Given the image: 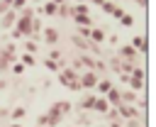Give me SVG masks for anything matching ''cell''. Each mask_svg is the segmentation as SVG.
<instances>
[{"instance_id": "21", "label": "cell", "mask_w": 156, "mask_h": 127, "mask_svg": "<svg viewBox=\"0 0 156 127\" xmlns=\"http://www.w3.org/2000/svg\"><path fill=\"white\" fill-rule=\"evenodd\" d=\"M119 24H122V27H132V24H134V17H132V15H127V12H124V15H122V17H119Z\"/></svg>"}, {"instance_id": "7", "label": "cell", "mask_w": 156, "mask_h": 127, "mask_svg": "<svg viewBox=\"0 0 156 127\" xmlns=\"http://www.w3.org/2000/svg\"><path fill=\"white\" fill-rule=\"evenodd\" d=\"M136 54H139V51H136L134 46H129V44L119 49V59H122V61H132V64H136Z\"/></svg>"}, {"instance_id": "26", "label": "cell", "mask_w": 156, "mask_h": 127, "mask_svg": "<svg viewBox=\"0 0 156 127\" xmlns=\"http://www.w3.org/2000/svg\"><path fill=\"white\" fill-rule=\"evenodd\" d=\"M44 66H46L49 71H54V73H58V71H61V68H58V64H56V61H49V59L44 61Z\"/></svg>"}, {"instance_id": "4", "label": "cell", "mask_w": 156, "mask_h": 127, "mask_svg": "<svg viewBox=\"0 0 156 127\" xmlns=\"http://www.w3.org/2000/svg\"><path fill=\"white\" fill-rule=\"evenodd\" d=\"M117 115L119 117H124V120H132V117H139V115H144L136 105H117Z\"/></svg>"}, {"instance_id": "25", "label": "cell", "mask_w": 156, "mask_h": 127, "mask_svg": "<svg viewBox=\"0 0 156 127\" xmlns=\"http://www.w3.org/2000/svg\"><path fill=\"white\" fill-rule=\"evenodd\" d=\"M10 68H12V73H17V76H22V73H24V71H27V68H24V66H22V64H20V61H15V64H12V66H10Z\"/></svg>"}, {"instance_id": "12", "label": "cell", "mask_w": 156, "mask_h": 127, "mask_svg": "<svg viewBox=\"0 0 156 127\" xmlns=\"http://www.w3.org/2000/svg\"><path fill=\"white\" fill-rule=\"evenodd\" d=\"M95 93H85L80 100H78V107H83V110H88V112H93V103H95Z\"/></svg>"}, {"instance_id": "34", "label": "cell", "mask_w": 156, "mask_h": 127, "mask_svg": "<svg viewBox=\"0 0 156 127\" xmlns=\"http://www.w3.org/2000/svg\"><path fill=\"white\" fill-rule=\"evenodd\" d=\"M76 2H80V5H88V0H76Z\"/></svg>"}, {"instance_id": "18", "label": "cell", "mask_w": 156, "mask_h": 127, "mask_svg": "<svg viewBox=\"0 0 156 127\" xmlns=\"http://www.w3.org/2000/svg\"><path fill=\"white\" fill-rule=\"evenodd\" d=\"M56 15H58V17H68V15H71V5H66V2L56 5Z\"/></svg>"}, {"instance_id": "9", "label": "cell", "mask_w": 156, "mask_h": 127, "mask_svg": "<svg viewBox=\"0 0 156 127\" xmlns=\"http://www.w3.org/2000/svg\"><path fill=\"white\" fill-rule=\"evenodd\" d=\"M15 20H17V12H15V10H7V12L0 17V27H2V29H10V27H15Z\"/></svg>"}, {"instance_id": "13", "label": "cell", "mask_w": 156, "mask_h": 127, "mask_svg": "<svg viewBox=\"0 0 156 127\" xmlns=\"http://www.w3.org/2000/svg\"><path fill=\"white\" fill-rule=\"evenodd\" d=\"M107 110H110L107 100H105L102 95H98V98H95V103H93V112H98V115H107Z\"/></svg>"}, {"instance_id": "10", "label": "cell", "mask_w": 156, "mask_h": 127, "mask_svg": "<svg viewBox=\"0 0 156 127\" xmlns=\"http://www.w3.org/2000/svg\"><path fill=\"white\" fill-rule=\"evenodd\" d=\"M129 46H134L139 54H146V49H149V46H146V37H144V34H134V39H132V44H129Z\"/></svg>"}, {"instance_id": "23", "label": "cell", "mask_w": 156, "mask_h": 127, "mask_svg": "<svg viewBox=\"0 0 156 127\" xmlns=\"http://www.w3.org/2000/svg\"><path fill=\"white\" fill-rule=\"evenodd\" d=\"M46 125H49V117H46V112L37 115V125H34V127H46Z\"/></svg>"}, {"instance_id": "32", "label": "cell", "mask_w": 156, "mask_h": 127, "mask_svg": "<svg viewBox=\"0 0 156 127\" xmlns=\"http://www.w3.org/2000/svg\"><path fill=\"white\" fill-rule=\"evenodd\" d=\"M2 88H7V83H5L2 78H0V90H2Z\"/></svg>"}, {"instance_id": "1", "label": "cell", "mask_w": 156, "mask_h": 127, "mask_svg": "<svg viewBox=\"0 0 156 127\" xmlns=\"http://www.w3.org/2000/svg\"><path fill=\"white\" fill-rule=\"evenodd\" d=\"M144 78H146V68H141V66H134L132 68V73H129V85H132V93H141L144 90Z\"/></svg>"}, {"instance_id": "19", "label": "cell", "mask_w": 156, "mask_h": 127, "mask_svg": "<svg viewBox=\"0 0 156 127\" xmlns=\"http://www.w3.org/2000/svg\"><path fill=\"white\" fill-rule=\"evenodd\" d=\"M56 107L61 110V115H66V112H71V110H73V105H71L68 100H58V103H56Z\"/></svg>"}, {"instance_id": "5", "label": "cell", "mask_w": 156, "mask_h": 127, "mask_svg": "<svg viewBox=\"0 0 156 127\" xmlns=\"http://www.w3.org/2000/svg\"><path fill=\"white\" fill-rule=\"evenodd\" d=\"M41 39H44L46 44L56 46V44H58V29H56V27H44V29H41Z\"/></svg>"}, {"instance_id": "22", "label": "cell", "mask_w": 156, "mask_h": 127, "mask_svg": "<svg viewBox=\"0 0 156 127\" xmlns=\"http://www.w3.org/2000/svg\"><path fill=\"white\" fill-rule=\"evenodd\" d=\"M24 49H27V54H37V51H39V44H37V42H32V39H29V42H27V44H24Z\"/></svg>"}, {"instance_id": "15", "label": "cell", "mask_w": 156, "mask_h": 127, "mask_svg": "<svg viewBox=\"0 0 156 127\" xmlns=\"http://www.w3.org/2000/svg\"><path fill=\"white\" fill-rule=\"evenodd\" d=\"M110 88H112V81H110V78H98V83H95L93 90H95V95H98V93H107Z\"/></svg>"}, {"instance_id": "16", "label": "cell", "mask_w": 156, "mask_h": 127, "mask_svg": "<svg viewBox=\"0 0 156 127\" xmlns=\"http://www.w3.org/2000/svg\"><path fill=\"white\" fill-rule=\"evenodd\" d=\"M17 61H20V64H22V66L27 68V66H34V64H37V56H34V54H27V51H24V54H20V59H17Z\"/></svg>"}, {"instance_id": "14", "label": "cell", "mask_w": 156, "mask_h": 127, "mask_svg": "<svg viewBox=\"0 0 156 127\" xmlns=\"http://www.w3.org/2000/svg\"><path fill=\"white\" fill-rule=\"evenodd\" d=\"M7 115H10V120H12V122H22V120H24V115H27V107H24V105H17V107H12Z\"/></svg>"}, {"instance_id": "35", "label": "cell", "mask_w": 156, "mask_h": 127, "mask_svg": "<svg viewBox=\"0 0 156 127\" xmlns=\"http://www.w3.org/2000/svg\"><path fill=\"white\" fill-rule=\"evenodd\" d=\"M46 127H49V125H46Z\"/></svg>"}, {"instance_id": "24", "label": "cell", "mask_w": 156, "mask_h": 127, "mask_svg": "<svg viewBox=\"0 0 156 127\" xmlns=\"http://www.w3.org/2000/svg\"><path fill=\"white\" fill-rule=\"evenodd\" d=\"M49 61H56V64H58V61H61V51H58V49H56V46H54V49H51V51H49Z\"/></svg>"}, {"instance_id": "8", "label": "cell", "mask_w": 156, "mask_h": 127, "mask_svg": "<svg viewBox=\"0 0 156 127\" xmlns=\"http://www.w3.org/2000/svg\"><path fill=\"white\" fill-rule=\"evenodd\" d=\"M46 117H49V127H56L61 120H63V115H61V110L56 107V103L49 107V112H46Z\"/></svg>"}, {"instance_id": "3", "label": "cell", "mask_w": 156, "mask_h": 127, "mask_svg": "<svg viewBox=\"0 0 156 127\" xmlns=\"http://www.w3.org/2000/svg\"><path fill=\"white\" fill-rule=\"evenodd\" d=\"M73 81H78V73H76L71 66H66V68H61V71H58V83H61V85H66V88H68Z\"/></svg>"}, {"instance_id": "33", "label": "cell", "mask_w": 156, "mask_h": 127, "mask_svg": "<svg viewBox=\"0 0 156 127\" xmlns=\"http://www.w3.org/2000/svg\"><path fill=\"white\" fill-rule=\"evenodd\" d=\"M10 127H24V125H22V122H12Z\"/></svg>"}, {"instance_id": "29", "label": "cell", "mask_w": 156, "mask_h": 127, "mask_svg": "<svg viewBox=\"0 0 156 127\" xmlns=\"http://www.w3.org/2000/svg\"><path fill=\"white\" fill-rule=\"evenodd\" d=\"M122 15H124V10H122V7H115V12H112V17H115V20H119Z\"/></svg>"}, {"instance_id": "28", "label": "cell", "mask_w": 156, "mask_h": 127, "mask_svg": "<svg viewBox=\"0 0 156 127\" xmlns=\"http://www.w3.org/2000/svg\"><path fill=\"white\" fill-rule=\"evenodd\" d=\"M110 68H112V71H119V56H115V59L110 61Z\"/></svg>"}, {"instance_id": "2", "label": "cell", "mask_w": 156, "mask_h": 127, "mask_svg": "<svg viewBox=\"0 0 156 127\" xmlns=\"http://www.w3.org/2000/svg\"><path fill=\"white\" fill-rule=\"evenodd\" d=\"M78 83H80V90H83V88H85V90H93L95 83H98V73H95V71H80V73H78Z\"/></svg>"}, {"instance_id": "27", "label": "cell", "mask_w": 156, "mask_h": 127, "mask_svg": "<svg viewBox=\"0 0 156 127\" xmlns=\"http://www.w3.org/2000/svg\"><path fill=\"white\" fill-rule=\"evenodd\" d=\"M78 37L88 39V37H90V27H78Z\"/></svg>"}, {"instance_id": "6", "label": "cell", "mask_w": 156, "mask_h": 127, "mask_svg": "<svg viewBox=\"0 0 156 127\" xmlns=\"http://www.w3.org/2000/svg\"><path fill=\"white\" fill-rule=\"evenodd\" d=\"M88 39L98 46V44H102V42L107 39V34H105V29H102V27H90V37H88Z\"/></svg>"}, {"instance_id": "17", "label": "cell", "mask_w": 156, "mask_h": 127, "mask_svg": "<svg viewBox=\"0 0 156 127\" xmlns=\"http://www.w3.org/2000/svg\"><path fill=\"white\" fill-rule=\"evenodd\" d=\"M90 12V7L88 5H80V2H76V7H71V15L76 17V15H88Z\"/></svg>"}, {"instance_id": "31", "label": "cell", "mask_w": 156, "mask_h": 127, "mask_svg": "<svg viewBox=\"0 0 156 127\" xmlns=\"http://www.w3.org/2000/svg\"><path fill=\"white\" fill-rule=\"evenodd\" d=\"M136 5H141V7H146V0H134Z\"/></svg>"}, {"instance_id": "11", "label": "cell", "mask_w": 156, "mask_h": 127, "mask_svg": "<svg viewBox=\"0 0 156 127\" xmlns=\"http://www.w3.org/2000/svg\"><path fill=\"white\" fill-rule=\"evenodd\" d=\"M102 98L107 100V105H110V107H117V105H119V90H117L115 85H112V88H110V90H107Z\"/></svg>"}, {"instance_id": "20", "label": "cell", "mask_w": 156, "mask_h": 127, "mask_svg": "<svg viewBox=\"0 0 156 127\" xmlns=\"http://www.w3.org/2000/svg\"><path fill=\"white\" fill-rule=\"evenodd\" d=\"M100 7H102V12H107V15H112V12H115V7H117V5H115V2H112V0H102V5H100Z\"/></svg>"}, {"instance_id": "30", "label": "cell", "mask_w": 156, "mask_h": 127, "mask_svg": "<svg viewBox=\"0 0 156 127\" xmlns=\"http://www.w3.org/2000/svg\"><path fill=\"white\" fill-rule=\"evenodd\" d=\"M88 2H93V5H98V7L102 5V0H88Z\"/></svg>"}]
</instances>
